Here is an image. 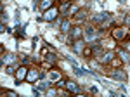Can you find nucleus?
Masks as SVG:
<instances>
[{"label": "nucleus", "mask_w": 130, "mask_h": 97, "mask_svg": "<svg viewBox=\"0 0 130 97\" xmlns=\"http://www.w3.org/2000/svg\"><path fill=\"white\" fill-rule=\"evenodd\" d=\"M73 48H75V50H76L78 54H82V52H83V42L76 40V42H75V45H73Z\"/></svg>", "instance_id": "11"}, {"label": "nucleus", "mask_w": 130, "mask_h": 97, "mask_svg": "<svg viewBox=\"0 0 130 97\" xmlns=\"http://www.w3.org/2000/svg\"><path fill=\"white\" fill-rule=\"evenodd\" d=\"M121 59H123V61H128V54H125V52H121Z\"/></svg>", "instance_id": "23"}, {"label": "nucleus", "mask_w": 130, "mask_h": 97, "mask_svg": "<svg viewBox=\"0 0 130 97\" xmlns=\"http://www.w3.org/2000/svg\"><path fill=\"white\" fill-rule=\"evenodd\" d=\"M38 76H40V73H38L37 69H28V76H26V80L31 82V83H35V82L38 80Z\"/></svg>", "instance_id": "2"}, {"label": "nucleus", "mask_w": 130, "mask_h": 97, "mask_svg": "<svg viewBox=\"0 0 130 97\" xmlns=\"http://www.w3.org/2000/svg\"><path fill=\"white\" fill-rule=\"evenodd\" d=\"M85 18H87V10H85V9H80V10H78V14H76V23H82Z\"/></svg>", "instance_id": "9"}, {"label": "nucleus", "mask_w": 130, "mask_h": 97, "mask_svg": "<svg viewBox=\"0 0 130 97\" xmlns=\"http://www.w3.org/2000/svg\"><path fill=\"white\" fill-rule=\"evenodd\" d=\"M21 62H23V64H26V62H30V57H28L26 54H21Z\"/></svg>", "instance_id": "18"}, {"label": "nucleus", "mask_w": 130, "mask_h": 97, "mask_svg": "<svg viewBox=\"0 0 130 97\" xmlns=\"http://www.w3.org/2000/svg\"><path fill=\"white\" fill-rule=\"evenodd\" d=\"M120 64H121L120 59H115V61H113V66H120Z\"/></svg>", "instance_id": "22"}, {"label": "nucleus", "mask_w": 130, "mask_h": 97, "mask_svg": "<svg viewBox=\"0 0 130 97\" xmlns=\"http://www.w3.org/2000/svg\"><path fill=\"white\" fill-rule=\"evenodd\" d=\"M108 18H109V14H108V12H102L101 16H95V18H94V21H106Z\"/></svg>", "instance_id": "13"}, {"label": "nucleus", "mask_w": 130, "mask_h": 97, "mask_svg": "<svg viewBox=\"0 0 130 97\" xmlns=\"http://www.w3.org/2000/svg\"><path fill=\"white\" fill-rule=\"evenodd\" d=\"M14 75H16V80H18V82H23L24 78L28 76V68H24V66H19V68H18V71H16Z\"/></svg>", "instance_id": "1"}, {"label": "nucleus", "mask_w": 130, "mask_h": 97, "mask_svg": "<svg viewBox=\"0 0 130 97\" xmlns=\"http://www.w3.org/2000/svg\"><path fill=\"white\" fill-rule=\"evenodd\" d=\"M113 76L116 78V80H127V75H125V71H121V69H116V71H113Z\"/></svg>", "instance_id": "5"}, {"label": "nucleus", "mask_w": 130, "mask_h": 97, "mask_svg": "<svg viewBox=\"0 0 130 97\" xmlns=\"http://www.w3.org/2000/svg\"><path fill=\"white\" fill-rule=\"evenodd\" d=\"M42 56L47 59L49 62H54V61H56V56H54V52H47V48H43V50H42Z\"/></svg>", "instance_id": "4"}, {"label": "nucleus", "mask_w": 130, "mask_h": 97, "mask_svg": "<svg viewBox=\"0 0 130 97\" xmlns=\"http://www.w3.org/2000/svg\"><path fill=\"white\" fill-rule=\"evenodd\" d=\"M52 7V0H42L40 2V9L42 10H49Z\"/></svg>", "instance_id": "8"}, {"label": "nucleus", "mask_w": 130, "mask_h": 97, "mask_svg": "<svg viewBox=\"0 0 130 97\" xmlns=\"http://www.w3.org/2000/svg\"><path fill=\"white\" fill-rule=\"evenodd\" d=\"M68 28H70V23H68V21H62V24H61V31H68Z\"/></svg>", "instance_id": "17"}, {"label": "nucleus", "mask_w": 130, "mask_h": 97, "mask_svg": "<svg viewBox=\"0 0 130 97\" xmlns=\"http://www.w3.org/2000/svg\"><path fill=\"white\" fill-rule=\"evenodd\" d=\"M85 35H87V37H92V35H94V29H92V28L89 26V28L85 29Z\"/></svg>", "instance_id": "19"}, {"label": "nucleus", "mask_w": 130, "mask_h": 97, "mask_svg": "<svg viewBox=\"0 0 130 97\" xmlns=\"http://www.w3.org/2000/svg\"><path fill=\"white\" fill-rule=\"evenodd\" d=\"M70 12H71V14H75V12H78V9H76V7H71Z\"/></svg>", "instance_id": "25"}, {"label": "nucleus", "mask_w": 130, "mask_h": 97, "mask_svg": "<svg viewBox=\"0 0 130 97\" xmlns=\"http://www.w3.org/2000/svg\"><path fill=\"white\" fill-rule=\"evenodd\" d=\"M113 37H115V38H123V37H125V29H121V28H118V29H115V31H113Z\"/></svg>", "instance_id": "10"}, {"label": "nucleus", "mask_w": 130, "mask_h": 97, "mask_svg": "<svg viewBox=\"0 0 130 97\" xmlns=\"http://www.w3.org/2000/svg\"><path fill=\"white\" fill-rule=\"evenodd\" d=\"M66 87H68V92H80V88L76 83H73V82H66Z\"/></svg>", "instance_id": "7"}, {"label": "nucleus", "mask_w": 130, "mask_h": 97, "mask_svg": "<svg viewBox=\"0 0 130 97\" xmlns=\"http://www.w3.org/2000/svg\"><path fill=\"white\" fill-rule=\"evenodd\" d=\"M5 94H9V95H12V97H16V92H12V90H7Z\"/></svg>", "instance_id": "24"}, {"label": "nucleus", "mask_w": 130, "mask_h": 97, "mask_svg": "<svg viewBox=\"0 0 130 97\" xmlns=\"http://www.w3.org/2000/svg\"><path fill=\"white\" fill-rule=\"evenodd\" d=\"M113 57H115V54H113V52H108V54L101 56L99 61H101V62H109V61H113Z\"/></svg>", "instance_id": "6"}, {"label": "nucleus", "mask_w": 130, "mask_h": 97, "mask_svg": "<svg viewBox=\"0 0 130 97\" xmlns=\"http://www.w3.org/2000/svg\"><path fill=\"white\" fill-rule=\"evenodd\" d=\"M71 37H73V38H78V37H82V29H80V28H75L73 31H71Z\"/></svg>", "instance_id": "14"}, {"label": "nucleus", "mask_w": 130, "mask_h": 97, "mask_svg": "<svg viewBox=\"0 0 130 97\" xmlns=\"http://www.w3.org/2000/svg\"><path fill=\"white\" fill-rule=\"evenodd\" d=\"M49 82H42V83H38V88H42V90H49Z\"/></svg>", "instance_id": "15"}, {"label": "nucleus", "mask_w": 130, "mask_h": 97, "mask_svg": "<svg viewBox=\"0 0 130 97\" xmlns=\"http://www.w3.org/2000/svg\"><path fill=\"white\" fill-rule=\"evenodd\" d=\"M90 52H92V54H102V47H99V45H97V47L90 48Z\"/></svg>", "instance_id": "16"}, {"label": "nucleus", "mask_w": 130, "mask_h": 97, "mask_svg": "<svg viewBox=\"0 0 130 97\" xmlns=\"http://www.w3.org/2000/svg\"><path fill=\"white\" fill-rule=\"evenodd\" d=\"M56 16H57V10H56V9H49V10H45V14H43V19L54 21V19H56Z\"/></svg>", "instance_id": "3"}, {"label": "nucleus", "mask_w": 130, "mask_h": 97, "mask_svg": "<svg viewBox=\"0 0 130 97\" xmlns=\"http://www.w3.org/2000/svg\"><path fill=\"white\" fill-rule=\"evenodd\" d=\"M50 78H52V80H57V78H59V73H57V71H52V73H50Z\"/></svg>", "instance_id": "21"}, {"label": "nucleus", "mask_w": 130, "mask_h": 97, "mask_svg": "<svg viewBox=\"0 0 130 97\" xmlns=\"http://www.w3.org/2000/svg\"><path fill=\"white\" fill-rule=\"evenodd\" d=\"M68 9H70V2L66 0V2H62V5L59 7V10H61V14H66V12H68Z\"/></svg>", "instance_id": "12"}, {"label": "nucleus", "mask_w": 130, "mask_h": 97, "mask_svg": "<svg viewBox=\"0 0 130 97\" xmlns=\"http://www.w3.org/2000/svg\"><path fill=\"white\" fill-rule=\"evenodd\" d=\"M14 66H9V68H5V73H7V75H12V73H14Z\"/></svg>", "instance_id": "20"}]
</instances>
